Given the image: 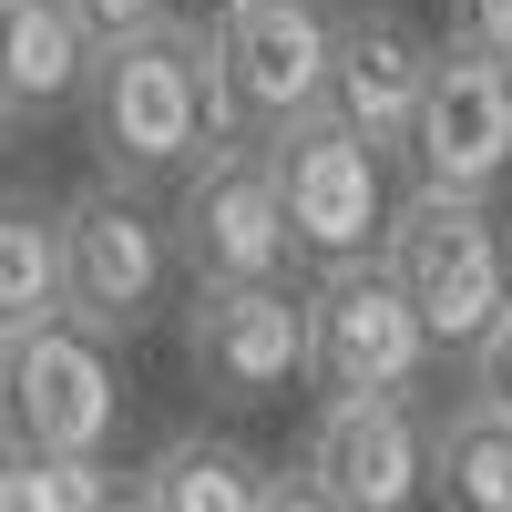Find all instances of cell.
Wrapping results in <instances>:
<instances>
[{
	"label": "cell",
	"instance_id": "obj_1",
	"mask_svg": "<svg viewBox=\"0 0 512 512\" xmlns=\"http://www.w3.org/2000/svg\"><path fill=\"white\" fill-rule=\"evenodd\" d=\"M82 134H93V185L144 195L164 175H185L195 154L226 144V103H216V41L205 21H164L144 41H113L93 52V82H82Z\"/></svg>",
	"mask_w": 512,
	"mask_h": 512
},
{
	"label": "cell",
	"instance_id": "obj_2",
	"mask_svg": "<svg viewBox=\"0 0 512 512\" xmlns=\"http://www.w3.org/2000/svg\"><path fill=\"white\" fill-rule=\"evenodd\" d=\"M390 287L420 308L431 349H482V328L512 297V226L472 195H390V236H379Z\"/></svg>",
	"mask_w": 512,
	"mask_h": 512
},
{
	"label": "cell",
	"instance_id": "obj_3",
	"mask_svg": "<svg viewBox=\"0 0 512 512\" xmlns=\"http://www.w3.org/2000/svg\"><path fill=\"white\" fill-rule=\"evenodd\" d=\"M205 41H216L226 144H267V134H287V123L328 113L338 0H226Z\"/></svg>",
	"mask_w": 512,
	"mask_h": 512
},
{
	"label": "cell",
	"instance_id": "obj_4",
	"mask_svg": "<svg viewBox=\"0 0 512 512\" xmlns=\"http://www.w3.org/2000/svg\"><path fill=\"white\" fill-rule=\"evenodd\" d=\"M0 431L41 461H103L123 431L113 338H93L82 318H41L21 338H0Z\"/></svg>",
	"mask_w": 512,
	"mask_h": 512
},
{
	"label": "cell",
	"instance_id": "obj_5",
	"mask_svg": "<svg viewBox=\"0 0 512 512\" xmlns=\"http://www.w3.org/2000/svg\"><path fill=\"white\" fill-rule=\"evenodd\" d=\"M267 154V185H277V216H287V256L297 267H369L379 236H390V164H379L369 144H349L328 113L287 123V134L256 144Z\"/></svg>",
	"mask_w": 512,
	"mask_h": 512
},
{
	"label": "cell",
	"instance_id": "obj_6",
	"mask_svg": "<svg viewBox=\"0 0 512 512\" xmlns=\"http://www.w3.org/2000/svg\"><path fill=\"white\" fill-rule=\"evenodd\" d=\"M62 308L93 338H134L175 308V236L144 195L82 185L62 205Z\"/></svg>",
	"mask_w": 512,
	"mask_h": 512
},
{
	"label": "cell",
	"instance_id": "obj_7",
	"mask_svg": "<svg viewBox=\"0 0 512 512\" xmlns=\"http://www.w3.org/2000/svg\"><path fill=\"white\" fill-rule=\"evenodd\" d=\"M431 369H441V349L379 256L308 287V379L328 400H420Z\"/></svg>",
	"mask_w": 512,
	"mask_h": 512
},
{
	"label": "cell",
	"instance_id": "obj_8",
	"mask_svg": "<svg viewBox=\"0 0 512 512\" xmlns=\"http://www.w3.org/2000/svg\"><path fill=\"white\" fill-rule=\"evenodd\" d=\"M175 216H164V236H175V267L195 287H287V216H277V185H267V154L256 144H216L195 154L175 175Z\"/></svg>",
	"mask_w": 512,
	"mask_h": 512
},
{
	"label": "cell",
	"instance_id": "obj_9",
	"mask_svg": "<svg viewBox=\"0 0 512 512\" xmlns=\"http://www.w3.org/2000/svg\"><path fill=\"white\" fill-rule=\"evenodd\" d=\"M400 164H410V195H472V205H492L512 185V72L482 62V52H461V41H441Z\"/></svg>",
	"mask_w": 512,
	"mask_h": 512
},
{
	"label": "cell",
	"instance_id": "obj_10",
	"mask_svg": "<svg viewBox=\"0 0 512 512\" xmlns=\"http://www.w3.org/2000/svg\"><path fill=\"white\" fill-rule=\"evenodd\" d=\"M175 338H185L195 390L226 410L287 400L308 379V297L297 287H185Z\"/></svg>",
	"mask_w": 512,
	"mask_h": 512
},
{
	"label": "cell",
	"instance_id": "obj_11",
	"mask_svg": "<svg viewBox=\"0 0 512 512\" xmlns=\"http://www.w3.org/2000/svg\"><path fill=\"white\" fill-rule=\"evenodd\" d=\"M297 472L338 512H420L431 502V420H420V400H318Z\"/></svg>",
	"mask_w": 512,
	"mask_h": 512
},
{
	"label": "cell",
	"instance_id": "obj_12",
	"mask_svg": "<svg viewBox=\"0 0 512 512\" xmlns=\"http://www.w3.org/2000/svg\"><path fill=\"white\" fill-rule=\"evenodd\" d=\"M441 41L420 31L400 0H359L338 11V62H328V123L349 144H369L379 164H400L410 144V113H420V82H431Z\"/></svg>",
	"mask_w": 512,
	"mask_h": 512
},
{
	"label": "cell",
	"instance_id": "obj_13",
	"mask_svg": "<svg viewBox=\"0 0 512 512\" xmlns=\"http://www.w3.org/2000/svg\"><path fill=\"white\" fill-rule=\"evenodd\" d=\"M93 82V31H82L62 0H0V93H11L21 123L82 103Z\"/></svg>",
	"mask_w": 512,
	"mask_h": 512
},
{
	"label": "cell",
	"instance_id": "obj_14",
	"mask_svg": "<svg viewBox=\"0 0 512 512\" xmlns=\"http://www.w3.org/2000/svg\"><path fill=\"white\" fill-rule=\"evenodd\" d=\"M134 502L144 512H256L267 502V461L226 431H175L134 472Z\"/></svg>",
	"mask_w": 512,
	"mask_h": 512
},
{
	"label": "cell",
	"instance_id": "obj_15",
	"mask_svg": "<svg viewBox=\"0 0 512 512\" xmlns=\"http://www.w3.org/2000/svg\"><path fill=\"white\" fill-rule=\"evenodd\" d=\"M431 502L441 512H512V410L451 400L431 420Z\"/></svg>",
	"mask_w": 512,
	"mask_h": 512
},
{
	"label": "cell",
	"instance_id": "obj_16",
	"mask_svg": "<svg viewBox=\"0 0 512 512\" xmlns=\"http://www.w3.org/2000/svg\"><path fill=\"white\" fill-rule=\"evenodd\" d=\"M62 308V205L41 195H0V338H21Z\"/></svg>",
	"mask_w": 512,
	"mask_h": 512
},
{
	"label": "cell",
	"instance_id": "obj_17",
	"mask_svg": "<svg viewBox=\"0 0 512 512\" xmlns=\"http://www.w3.org/2000/svg\"><path fill=\"white\" fill-rule=\"evenodd\" d=\"M103 502H113L103 461H41L0 431V512H103Z\"/></svg>",
	"mask_w": 512,
	"mask_h": 512
},
{
	"label": "cell",
	"instance_id": "obj_18",
	"mask_svg": "<svg viewBox=\"0 0 512 512\" xmlns=\"http://www.w3.org/2000/svg\"><path fill=\"white\" fill-rule=\"evenodd\" d=\"M62 11L93 31V52H113V41H144V31H164L175 21V0H62Z\"/></svg>",
	"mask_w": 512,
	"mask_h": 512
},
{
	"label": "cell",
	"instance_id": "obj_19",
	"mask_svg": "<svg viewBox=\"0 0 512 512\" xmlns=\"http://www.w3.org/2000/svg\"><path fill=\"white\" fill-rule=\"evenodd\" d=\"M451 41L512 72V0H451Z\"/></svg>",
	"mask_w": 512,
	"mask_h": 512
},
{
	"label": "cell",
	"instance_id": "obj_20",
	"mask_svg": "<svg viewBox=\"0 0 512 512\" xmlns=\"http://www.w3.org/2000/svg\"><path fill=\"white\" fill-rule=\"evenodd\" d=\"M472 400L512 410V297H502V318L482 328V349H472Z\"/></svg>",
	"mask_w": 512,
	"mask_h": 512
},
{
	"label": "cell",
	"instance_id": "obj_21",
	"mask_svg": "<svg viewBox=\"0 0 512 512\" xmlns=\"http://www.w3.org/2000/svg\"><path fill=\"white\" fill-rule=\"evenodd\" d=\"M256 512H338L308 472H267V502H256Z\"/></svg>",
	"mask_w": 512,
	"mask_h": 512
},
{
	"label": "cell",
	"instance_id": "obj_22",
	"mask_svg": "<svg viewBox=\"0 0 512 512\" xmlns=\"http://www.w3.org/2000/svg\"><path fill=\"white\" fill-rule=\"evenodd\" d=\"M21 144V113H11V93H0V154H11Z\"/></svg>",
	"mask_w": 512,
	"mask_h": 512
},
{
	"label": "cell",
	"instance_id": "obj_23",
	"mask_svg": "<svg viewBox=\"0 0 512 512\" xmlns=\"http://www.w3.org/2000/svg\"><path fill=\"white\" fill-rule=\"evenodd\" d=\"M103 512H144V502H134V482H123V492H113V502H103Z\"/></svg>",
	"mask_w": 512,
	"mask_h": 512
}]
</instances>
